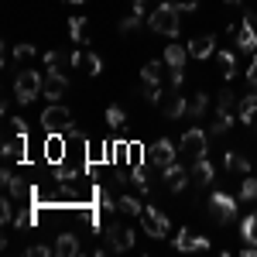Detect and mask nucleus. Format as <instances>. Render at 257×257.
Here are the masks:
<instances>
[{"label": "nucleus", "mask_w": 257, "mask_h": 257, "mask_svg": "<svg viewBox=\"0 0 257 257\" xmlns=\"http://www.w3.org/2000/svg\"><path fill=\"white\" fill-rule=\"evenodd\" d=\"M0 223L14 226V196H4V202H0Z\"/></svg>", "instance_id": "nucleus-37"}, {"label": "nucleus", "mask_w": 257, "mask_h": 257, "mask_svg": "<svg viewBox=\"0 0 257 257\" xmlns=\"http://www.w3.org/2000/svg\"><path fill=\"white\" fill-rule=\"evenodd\" d=\"M206 113H209V93L199 89V93L189 96V110H185V117H189V120H202Z\"/></svg>", "instance_id": "nucleus-22"}, {"label": "nucleus", "mask_w": 257, "mask_h": 257, "mask_svg": "<svg viewBox=\"0 0 257 257\" xmlns=\"http://www.w3.org/2000/svg\"><path fill=\"white\" fill-rule=\"evenodd\" d=\"M52 250H55V257H76L79 254V237L65 230V233L55 237V247H52Z\"/></svg>", "instance_id": "nucleus-20"}, {"label": "nucleus", "mask_w": 257, "mask_h": 257, "mask_svg": "<svg viewBox=\"0 0 257 257\" xmlns=\"http://www.w3.org/2000/svg\"><path fill=\"white\" fill-rule=\"evenodd\" d=\"M185 55H189V48H182V45H168L165 48V55H161V62H165V69H185Z\"/></svg>", "instance_id": "nucleus-23"}, {"label": "nucleus", "mask_w": 257, "mask_h": 257, "mask_svg": "<svg viewBox=\"0 0 257 257\" xmlns=\"http://www.w3.org/2000/svg\"><path fill=\"white\" fill-rule=\"evenodd\" d=\"M65 4H82V0H65Z\"/></svg>", "instance_id": "nucleus-47"}, {"label": "nucleus", "mask_w": 257, "mask_h": 257, "mask_svg": "<svg viewBox=\"0 0 257 257\" xmlns=\"http://www.w3.org/2000/svg\"><path fill=\"white\" fill-rule=\"evenodd\" d=\"M233 123H237V113H223V110H216L213 120H209V134H213V138H223V134L233 131Z\"/></svg>", "instance_id": "nucleus-21"}, {"label": "nucleus", "mask_w": 257, "mask_h": 257, "mask_svg": "<svg viewBox=\"0 0 257 257\" xmlns=\"http://www.w3.org/2000/svg\"><path fill=\"white\" fill-rule=\"evenodd\" d=\"M103 120H106V127H110V131H123V123H127V113H123V106H106Z\"/></svg>", "instance_id": "nucleus-29"}, {"label": "nucleus", "mask_w": 257, "mask_h": 257, "mask_svg": "<svg viewBox=\"0 0 257 257\" xmlns=\"http://www.w3.org/2000/svg\"><path fill=\"white\" fill-rule=\"evenodd\" d=\"M141 28H144V14H134V11L120 21V35H134V31H141Z\"/></svg>", "instance_id": "nucleus-33"}, {"label": "nucleus", "mask_w": 257, "mask_h": 257, "mask_svg": "<svg viewBox=\"0 0 257 257\" xmlns=\"http://www.w3.org/2000/svg\"><path fill=\"white\" fill-rule=\"evenodd\" d=\"M175 247L178 250H209V240L192 233V230H178L175 233Z\"/></svg>", "instance_id": "nucleus-18"}, {"label": "nucleus", "mask_w": 257, "mask_h": 257, "mask_svg": "<svg viewBox=\"0 0 257 257\" xmlns=\"http://www.w3.org/2000/svg\"><path fill=\"white\" fill-rule=\"evenodd\" d=\"M148 7H151V0H131V11L134 14H151Z\"/></svg>", "instance_id": "nucleus-42"}, {"label": "nucleus", "mask_w": 257, "mask_h": 257, "mask_svg": "<svg viewBox=\"0 0 257 257\" xmlns=\"http://www.w3.org/2000/svg\"><path fill=\"white\" fill-rule=\"evenodd\" d=\"M189 55H192V59H209V55H216V38H213V35H196V38L189 41Z\"/></svg>", "instance_id": "nucleus-17"}, {"label": "nucleus", "mask_w": 257, "mask_h": 257, "mask_svg": "<svg viewBox=\"0 0 257 257\" xmlns=\"http://www.w3.org/2000/svg\"><path fill=\"white\" fill-rule=\"evenodd\" d=\"M82 55H86V52H79V48H76V52L69 55V65H76V69H82Z\"/></svg>", "instance_id": "nucleus-45"}, {"label": "nucleus", "mask_w": 257, "mask_h": 257, "mask_svg": "<svg viewBox=\"0 0 257 257\" xmlns=\"http://www.w3.org/2000/svg\"><path fill=\"white\" fill-rule=\"evenodd\" d=\"M138 223H141V230H144L148 237H155V240H165L168 233H172V223H168V216L161 213L158 206H144Z\"/></svg>", "instance_id": "nucleus-5"}, {"label": "nucleus", "mask_w": 257, "mask_h": 257, "mask_svg": "<svg viewBox=\"0 0 257 257\" xmlns=\"http://www.w3.org/2000/svg\"><path fill=\"white\" fill-rule=\"evenodd\" d=\"M247 86H250V93H257V52L250 59V65H247Z\"/></svg>", "instance_id": "nucleus-40"}, {"label": "nucleus", "mask_w": 257, "mask_h": 257, "mask_svg": "<svg viewBox=\"0 0 257 257\" xmlns=\"http://www.w3.org/2000/svg\"><path fill=\"white\" fill-rule=\"evenodd\" d=\"M172 4H175L178 11H185V14H192V11L199 7V0H172Z\"/></svg>", "instance_id": "nucleus-43"}, {"label": "nucleus", "mask_w": 257, "mask_h": 257, "mask_svg": "<svg viewBox=\"0 0 257 257\" xmlns=\"http://www.w3.org/2000/svg\"><path fill=\"white\" fill-rule=\"evenodd\" d=\"M48 254H55V250H48V247H41V243L28 247V257H48Z\"/></svg>", "instance_id": "nucleus-44"}, {"label": "nucleus", "mask_w": 257, "mask_h": 257, "mask_svg": "<svg viewBox=\"0 0 257 257\" xmlns=\"http://www.w3.org/2000/svg\"><path fill=\"white\" fill-rule=\"evenodd\" d=\"M161 110H165V117H168V120H178V117H185L189 99H185V93L172 89V93H165V99H161Z\"/></svg>", "instance_id": "nucleus-12"}, {"label": "nucleus", "mask_w": 257, "mask_h": 257, "mask_svg": "<svg viewBox=\"0 0 257 257\" xmlns=\"http://www.w3.org/2000/svg\"><path fill=\"white\" fill-rule=\"evenodd\" d=\"M161 65H165V62H144V65H141V82H151V86H161Z\"/></svg>", "instance_id": "nucleus-28"}, {"label": "nucleus", "mask_w": 257, "mask_h": 257, "mask_svg": "<svg viewBox=\"0 0 257 257\" xmlns=\"http://www.w3.org/2000/svg\"><path fill=\"white\" fill-rule=\"evenodd\" d=\"M237 4H243V0H226V7H237Z\"/></svg>", "instance_id": "nucleus-46"}, {"label": "nucleus", "mask_w": 257, "mask_h": 257, "mask_svg": "<svg viewBox=\"0 0 257 257\" xmlns=\"http://www.w3.org/2000/svg\"><path fill=\"white\" fill-rule=\"evenodd\" d=\"M216 110H223V113H237V93H233V89H219Z\"/></svg>", "instance_id": "nucleus-32"}, {"label": "nucleus", "mask_w": 257, "mask_h": 257, "mask_svg": "<svg viewBox=\"0 0 257 257\" xmlns=\"http://www.w3.org/2000/svg\"><path fill=\"white\" fill-rule=\"evenodd\" d=\"M103 233H106V247H110V250H117V254L134 250V230H131V226H123V223H110Z\"/></svg>", "instance_id": "nucleus-8"}, {"label": "nucleus", "mask_w": 257, "mask_h": 257, "mask_svg": "<svg viewBox=\"0 0 257 257\" xmlns=\"http://www.w3.org/2000/svg\"><path fill=\"white\" fill-rule=\"evenodd\" d=\"M189 175H192V185H209L213 175H216V168H213V161L202 155V158L189 161Z\"/></svg>", "instance_id": "nucleus-15"}, {"label": "nucleus", "mask_w": 257, "mask_h": 257, "mask_svg": "<svg viewBox=\"0 0 257 257\" xmlns=\"http://www.w3.org/2000/svg\"><path fill=\"white\" fill-rule=\"evenodd\" d=\"M161 178H165V185H168L172 192H182V189H185V185L192 182V175H189V165H182V161H175V165H168Z\"/></svg>", "instance_id": "nucleus-11"}, {"label": "nucleus", "mask_w": 257, "mask_h": 257, "mask_svg": "<svg viewBox=\"0 0 257 257\" xmlns=\"http://www.w3.org/2000/svg\"><path fill=\"white\" fill-rule=\"evenodd\" d=\"M41 93H45V76H41L38 69H21L18 79H14V99H18L21 106H28Z\"/></svg>", "instance_id": "nucleus-2"}, {"label": "nucleus", "mask_w": 257, "mask_h": 257, "mask_svg": "<svg viewBox=\"0 0 257 257\" xmlns=\"http://www.w3.org/2000/svg\"><path fill=\"white\" fill-rule=\"evenodd\" d=\"M216 65H219V72H223L226 79H233V76H237V52H230V48L219 52L216 48Z\"/></svg>", "instance_id": "nucleus-26"}, {"label": "nucleus", "mask_w": 257, "mask_h": 257, "mask_svg": "<svg viewBox=\"0 0 257 257\" xmlns=\"http://www.w3.org/2000/svg\"><path fill=\"white\" fill-rule=\"evenodd\" d=\"M233 48H237V52H247V55H254V52H257V24L240 21V31L233 35Z\"/></svg>", "instance_id": "nucleus-10"}, {"label": "nucleus", "mask_w": 257, "mask_h": 257, "mask_svg": "<svg viewBox=\"0 0 257 257\" xmlns=\"http://www.w3.org/2000/svg\"><path fill=\"white\" fill-rule=\"evenodd\" d=\"M144 161H148L151 168L165 172L168 165H175V161H178V148H175V141L158 138L155 144H151V148H144Z\"/></svg>", "instance_id": "nucleus-3"}, {"label": "nucleus", "mask_w": 257, "mask_h": 257, "mask_svg": "<svg viewBox=\"0 0 257 257\" xmlns=\"http://www.w3.org/2000/svg\"><path fill=\"white\" fill-rule=\"evenodd\" d=\"M141 209H144V202L138 196H131V192L117 196V213H123V216H141Z\"/></svg>", "instance_id": "nucleus-24"}, {"label": "nucleus", "mask_w": 257, "mask_h": 257, "mask_svg": "<svg viewBox=\"0 0 257 257\" xmlns=\"http://www.w3.org/2000/svg\"><path fill=\"white\" fill-rule=\"evenodd\" d=\"M148 28L155 35H165V38H175L178 28H182V11H178L172 0H158L148 14Z\"/></svg>", "instance_id": "nucleus-1"}, {"label": "nucleus", "mask_w": 257, "mask_h": 257, "mask_svg": "<svg viewBox=\"0 0 257 257\" xmlns=\"http://www.w3.org/2000/svg\"><path fill=\"white\" fill-rule=\"evenodd\" d=\"M223 168H226L230 175L243 178V175H250V158H247L243 151H233V148H230V151L223 155Z\"/></svg>", "instance_id": "nucleus-14"}, {"label": "nucleus", "mask_w": 257, "mask_h": 257, "mask_svg": "<svg viewBox=\"0 0 257 257\" xmlns=\"http://www.w3.org/2000/svg\"><path fill=\"white\" fill-rule=\"evenodd\" d=\"M257 199V175L250 172V175L240 178V202H254Z\"/></svg>", "instance_id": "nucleus-30"}, {"label": "nucleus", "mask_w": 257, "mask_h": 257, "mask_svg": "<svg viewBox=\"0 0 257 257\" xmlns=\"http://www.w3.org/2000/svg\"><path fill=\"white\" fill-rule=\"evenodd\" d=\"M41 62H45V65H48V72H65V69H62V52H55V48H48V52H45V55H41Z\"/></svg>", "instance_id": "nucleus-36"}, {"label": "nucleus", "mask_w": 257, "mask_h": 257, "mask_svg": "<svg viewBox=\"0 0 257 257\" xmlns=\"http://www.w3.org/2000/svg\"><path fill=\"white\" fill-rule=\"evenodd\" d=\"M141 99L155 106V103H161V99H165V89H161V86H151V82H144V86H141Z\"/></svg>", "instance_id": "nucleus-35"}, {"label": "nucleus", "mask_w": 257, "mask_h": 257, "mask_svg": "<svg viewBox=\"0 0 257 257\" xmlns=\"http://www.w3.org/2000/svg\"><path fill=\"white\" fill-rule=\"evenodd\" d=\"M0 182H4V189H7V196L21 199V202H24V199H31V189H35V185H24V182H21V178L14 175L11 168H4V172H0Z\"/></svg>", "instance_id": "nucleus-13"}, {"label": "nucleus", "mask_w": 257, "mask_h": 257, "mask_svg": "<svg viewBox=\"0 0 257 257\" xmlns=\"http://www.w3.org/2000/svg\"><path fill=\"white\" fill-rule=\"evenodd\" d=\"M69 38H72V45H86V41H89V21L72 18L69 21Z\"/></svg>", "instance_id": "nucleus-25"}, {"label": "nucleus", "mask_w": 257, "mask_h": 257, "mask_svg": "<svg viewBox=\"0 0 257 257\" xmlns=\"http://www.w3.org/2000/svg\"><path fill=\"white\" fill-rule=\"evenodd\" d=\"M168 82H172V89H182V82H185V69H168Z\"/></svg>", "instance_id": "nucleus-41"}, {"label": "nucleus", "mask_w": 257, "mask_h": 257, "mask_svg": "<svg viewBox=\"0 0 257 257\" xmlns=\"http://www.w3.org/2000/svg\"><path fill=\"white\" fill-rule=\"evenodd\" d=\"M209 213H213L216 223L230 226V223L237 219V199L230 196V192H223V189H213V196H209Z\"/></svg>", "instance_id": "nucleus-6"}, {"label": "nucleus", "mask_w": 257, "mask_h": 257, "mask_svg": "<svg viewBox=\"0 0 257 257\" xmlns=\"http://www.w3.org/2000/svg\"><path fill=\"white\" fill-rule=\"evenodd\" d=\"M144 165V148L141 144H127V168H138Z\"/></svg>", "instance_id": "nucleus-39"}, {"label": "nucleus", "mask_w": 257, "mask_h": 257, "mask_svg": "<svg viewBox=\"0 0 257 257\" xmlns=\"http://www.w3.org/2000/svg\"><path fill=\"white\" fill-rule=\"evenodd\" d=\"M237 120L240 123H254L257 120V93H243L237 99Z\"/></svg>", "instance_id": "nucleus-19"}, {"label": "nucleus", "mask_w": 257, "mask_h": 257, "mask_svg": "<svg viewBox=\"0 0 257 257\" xmlns=\"http://www.w3.org/2000/svg\"><path fill=\"white\" fill-rule=\"evenodd\" d=\"M14 59H18L21 65H31V62L38 59V52H35V45L24 41V45H14Z\"/></svg>", "instance_id": "nucleus-34"}, {"label": "nucleus", "mask_w": 257, "mask_h": 257, "mask_svg": "<svg viewBox=\"0 0 257 257\" xmlns=\"http://www.w3.org/2000/svg\"><path fill=\"white\" fill-rule=\"evenodd\" d=\"M82 69H86L89 76H99V72H103V59L93 55V52H86V55H82Z\"/></svg>", "instance_id": "nucleus-38"}, {"label": "nucleus", "mask_w": 257, "mask_h": 257, "mask_svg": "<svg viewBox=\"0 0 257 257\" xmlns=\"http://www.w3.org/2000/svg\"><path fill=\"white\" fill-rule=\"evenodd\" d=\"M206 144H209V131L192 127V131H185V134L178 138V151L185 155V161H196V158L206 155Z\"/></svg>", "instance_id": "nucleus-7"}, {"label": "nucleus", "mask_w": 257, "mask_h": 257, "mask_svg": "<svg viewBox=\"0 0 257 257\" xmlns=\"http://www.w3.org/2000/svg\"><path fill=\"white\" fill-rule=\"evenodd\" d=\"M45 161L52 165H62L65 161V134H45Z\"/></svg>", "instance_id": "nucleus-16"}, {"label": "nucleus", "mask_w": 257, "mask_h": 257, "mask_svg": "<svg viewBox=\"0 0 257 257\" xmlns=\"http://www.w3.org/2000/svg\"><path fill=\"white\" fill-rule=\"evenodd\" d=\"M93 199H96L99 213H117V199L110 196V189H106V185H96V189H93Z\"/></svg>", "instance_id": "nucleus-27"}, {"label": "nucleus", "mask_w": 257, "mask_h": 257, "mask_svg": "<svg viewBox=\"0 0 257 257\" xmlns=\"http://www.w3.org/2000/svg\"><path fill=\"white\" fill-rule=\"evenodd\" d=\"M38 120H41V127H45V134H69L72 131V113L62 103H48Z\"/></svg>", "instance_id": "nucleus-4"}, {"label": "nucleus", "mask_w": 257, "mask_h": 257, "mask_svg": "<svg viewBox=\"0 0 257 257\" xmlns=\"http://www.w3.org/2000/svg\"><path fill=\"white\" fill-rule=\"evenodd\" d=\"M240 237L257 247V209L250 213V216H243V223H240Z\"/></svg>", "instance_id": "nucleus-31"}, {"label": "nucleus", "mask_w": 257, "mask_h": 257, "mask_svg": "<svg viewBox=\"0 0 257 257\" xmlns=\"http://www.w3.org/2000/svg\"><path fill=\"white\" fill-rule=\"evenodd\" d=\"M155 4H158V0H155Z\"/></svg>", "instance_id": "nucleus-48"}, {"label": "nucleus", "mask_w": 257, "mask_h": 257, "mask_svg": "<svg viewBox=\"0 0 257 257\" xmlns=\"http://www.w3.org/2000/svg\"><path fill=\"white\" fill-rule=\"evenodd\" d=\"M65 93H69V76H65V72H48V76H45V93H41V96L48 99V103H62Z\"/></svg>", "instance_id": "nucleus-9"}]
</instances>
